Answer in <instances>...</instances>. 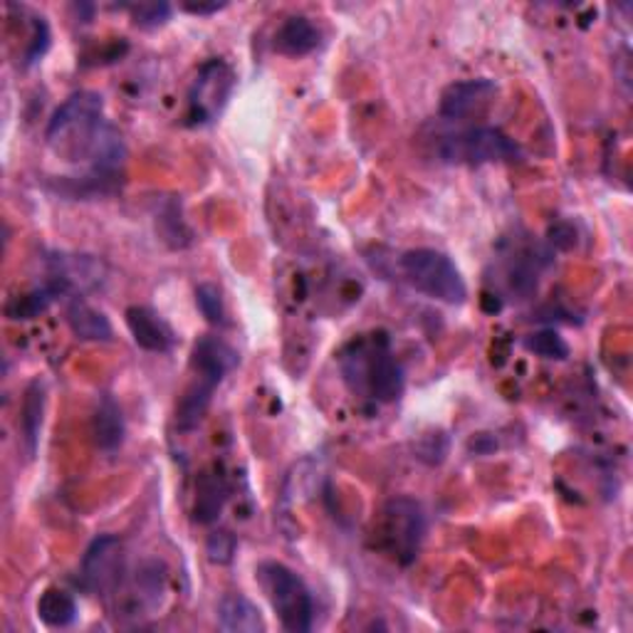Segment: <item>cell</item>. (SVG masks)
Masks as SVG:
<instances>
[{
    "mask_svg": "<svg viewBox=\"0 0 633 633\" xmlns=\"http://www.w3.org/2000/svg\"><path fill=\"white\" fill-rule=\"evenodd\" d=\"M50 27H47L45 18H33V35H31V43H27V50H25V65H35L41 63L47 47H50Z\"/></svg>",
    "mask_w": 633,
    "mask_h": 633,
    "instance_id": "4316f807",
    "label": "cell"
},
{
    "mask_svg": "<svg viewBox=\"0 0 633 633\" xmlns=\"http://www.w3.org/2000/svg\"><path fill=\"white\" fill-rule=\"evenodd\" d=\"M228 483L218 471L203 473L196 485V502H193V520L199 524H213L218 518L223 508L228 502Z\"/></svg>",
    "mask_w": 633,
    "mask_h": 633,
    "instance_id": "2e32d148",
    "label": "cell"
},
{
    "mask_svg": "<svg viewBox=\"0 0 633 633\" xmlns=\"http://www.w3.org/2000/svg\"><path fill=\"white\" fill-rule=\"evenodd\" d=\"M156 230H159L161 240L173 250H183L193 242V233L181 216V201L177 199L161 203L159 216H156Z\"/></svg>",
    "mask_w": 633,
    "mask_h": 633,
    "instance_id": "44dd1931",
    "label": "cell"
},
{
    "mask_svg": "<svg viewBox=\"0 0 633 633\" xmlns=\"http://www.w3.org/2000/svg\"><path fill=\"white\" fill-rule=\"evenodd\" d=\"M258 579L265 597L275 609L282 629L290 633H307L315 621V599L305 579L280 562H262Z\"/></svg>",
    "mask_w": 633,
    "mask_h": 633,
    "instance_id": "3957f363",
    "label": "cell"
},
{
    "mask_svg": "<svg viewBox=\"0 0 633 633\" xmlns=\"http://www.w3.org/2000/svg\"><path fill=\"white\" fill-rule=\"evenodd\" d=\"M92 436H94L97 448L104 453H114L122 448L124 436H126V423H124L122 406L116 404L112 396H102L100 404H97L94 416H92Z\"/></svg>",
    "mask_w": 633,
    "mask_h": 633,
    "instance_id": "5bb4252c",
    "label": "cell"
},
{
    "mask_svg": "<svg viewBox=\"0 0 633 633\" xmlns=\"http://www.w3.org/2000/svg\"><path fill=\"white\" fill-rule=\"evenodd\" d=\"M228 3H183L181 11H186L191 15H213L226 11Z\"/></svg>",
    "mask_w": 633,
    "mask_h": 633,
    "instance_id": "f1b7e54d",
    "label": "cell"
},
{
    "mask_svg": "<svg viewBox=\"0 0 633 633\" xmlns=\"http://www.w3.org/2000/svg\"><path fill=\"white\" fill-rule=\"evenodd\" d=\"M43 414H45V384L41 382V378H35V382H31V386L25 388L21 421H18L27 457H35L37 445H41Z\"/></svg>",
    "mask_w": 633,
    "mask_h": 633,
    "instance_id": "ac0fdd59",
    "label": "cell"
},
{
    "mask_svg": "<svg viewBox=\"0 0 633 633\" xmlns=\"http://www.w3.org/2000/svg\"><path fill=\"white\" fill-rule=\"evenodd\" d=\"M236 550L238 540L236 534H230L228 530L213 532L206 542V554L213 564H230L233 557H236Z\"/></svg>",
    "mask_w": 633,
    "mask_h": 633,
    "instance_id": "484cf974",
    "label": "cell"
},
{
    "mask_svg": "<svg viewBox=\"0 0 633 633\" xmlns=\"http://www.w3.org/2000/svg\"><path fill=\"white\" fill-rule=\"evenodd\" d=\"M438 156L455 167H483L495 161H515L520 156V146L495 126H473V129L443 136Z\"/></svg>",
    "mask_w": 633,
    "mask_h": 633,
    "instance_id": "5b68a950",
    "label": "cell"
},
{
    "mask_svg": "<svg viewBox=\"0 0 633 633\" xmlns=\"http://www.w3.org/2000/svg\"><path fill=\"white\" fill-rule=\"evenodd\" d=\"M126 327H129V335L136 344L146 352L154 354H167L177 344V337H173V329L169 327L167 319H163L159 312H154L151 307L134 305L126 309Z\"/></svg>",
    "mask_w": 633,
    "mask_h": 633,
    "instance_id": "30bf717a",
    "label": "cell"
},
{
    "mask_svg": "<svg viewBox=\"0 0 633 633\" xmlns=\"http://www.w3.org/2000/svg\"><path fill=\"white\" fill-rule=\"evenodd\" d=\"M104 126L102 94L82 90L67 97V102L53 114L45 139L47 146L67 161H90Z\"/></svg>",
    "mask_w": 633,
    "mask_h": 633,
    "instance_id": "7a4b0ae2",
    "label": "cell"
},
{
    "mask_svg": "<svg viewBox=\"0 0 633 633\" xmlns=\"http://www.w3.org/2000/svg\"><path fill=\"white\" fill-rule=\"evenodd\" d=\"M402 272L408 285L426 297L445 302V305H463L467 299V285L461 270L441 250L416 248L404 252Z\"/></svg>",
    "mask_w": 633,
    "mask_h": 633,
    "instance_id": "277c9868",
    "label": "cell"
},
{
    "mask_svg": "<svg viewBox=\"0 0 633 633\" xmlns=\"http://www.w3.org/2000/svg\"><path fill=\"white\" fill-rule=\"evenodd\" d=\"M498 87H495L493 80L488 77H478V80H463V82H453L445 87V92L441 97V116L448 122H457L465 120L475 112H481L485 104H488Z\"/></svg>",
    "mask_w": 633,
    "mask_h": 633,
    "instance_id": "9c48e42d",
    "label": "cell"
},
{
    "mask_svg": "<svg viewBox=\"0 0 633 633\" xmlns=\"http://www.w3.org/2000/svg\"><path fill=\"white\" fill-rule=\"evenodd\" d=\"M67 325H70L72 335L82 342H112L114 329L112 323L106 319L102 309L92 307L90 302L82 297H72L70 305L65 309Z\"/></svg>",
    "mask_w": 633,
    "mask_h": 633,
    "instance_id": "4fadbf2b",
    "label": "cell"
},
{
    "mask_svg": "<svg viewBox=\"0 0 633 633\" xmlns=\"http://www.w3.org/2000/svg\"><path fill=\"white\" fill-rule=\"evenodd\" d=\"M136 599L144 607H159L163 594H167V567L161 562H146L144 567L136 572Z\"/></svg>",
    "mask_w": 633,
    "mask_h": 633,
    "instance_id": "7402d4cb",
    "label": "cell"
},
{
    "mask_svg": "<svg viewBox=\"0 0 633 633\" xmlns=\"http://www.w3.org/2000/svg\"><path fill=\"white\" fill-rule=\"evenodd\" d=\"M216 388H218V384L206 382V378L196 376V382L186 388V394L181 396V402L177 406V428L179 431L189 433V431H193V428H199V423L203 421V418H206V411L213 402V394H216Z\"/></svg>",
    "mask_w": 633,
    "mask_h": 633,
    "instance_id": "d6986e66",
    "label": "cell"
},
{
    "mask_svg": "<svg viewBox=\"0 0 633 633\" xmlns=\"http://www.w3.org/2000/svg\"><path fill=\"white\" fill-rule=\"evenodd\" d=\"M129 13L134 18V25L144 27V31H154L169 23L173 8L169 3H139L129 5Z\"/></svg>",
    "mask_w": 633,
    "mask_h": 633,
    "instance_id": "d4e9b609",
    "label": "cell"
},
{
    "mask_svg": "<svg viewBox=\"0 0 633 633\" xmlns=\"http://www.w3.org/2000/svg\"><path fill=\"white\" fill-rule=\"evenodd\" d=\"M319 43H323L319 27L305 15H292L278 27L272 47H275V53L285 57H305L315 53Z\"/></svg>",
    "mask_w": 633,
    "mask_h": 633,
    "instance_id": "7c38bea8",
    "label": "cell"
},
{
    "mask_svg": "<svg viewBox=\"0 0 633 633\" xmlns=\"http://www.w3.org/2000/svg\"><path fill=\"white\" fill-rule=\"evenodd\" d=\"M233 90H236V72L226 60L213 57L203 63L189 90V124L203 126L216 122L228 106Z\"/></svg>",
    "mask_w": 633,
    "mask_h": 633,
    "instance_id": "52a82bcc",
    "label": "cell"
},
{
    "mask_svg": "<svg viewBox=\"0 0 633 633\" xmlns=\"http://www.w3.org/2000/svg\"><path fill=\"white\" fill-rule=\"evenodd\" d=\"M339 366L354 394H366L382 404L398 402L404 394V369L394 357L386 335L354 339L339 357Z\"/></svg>",
    "mask_w": 633,
    "mask_h": 633,
    "instance_id": "6da1fadb",
    "label": "cell"
},
{
    "mask_svg": "<svg viewBox=\"0 0 633 633\" xmlns=\"http://www.w3.org/2000/svg\"><path fill=\"white\" fill-rule=\"evenodd\" d=\"M67 290L60 280L47 278L43 287L25 292V295H18L5 305V317L13 319V323H27V319L41 317L43 312L53 305L57 297L67 295Z\"/></svg>",
    "mask_w": 633,
    "mask_h": 633,
    "instance_id": "e0dca14e",
    "label": "cell"
},
{
    "mask_svg": "<svg viewBox=\"0 0 633 633\" xmlns=\"http://www.w3.org/2000/svg\"><path fill=\"white\" fill-rule=\"evenodd\" d=\"M384 544L392 557L408 567L414 564L426 538V510L414 498H394L384 508Z\"/></svg>",
    "mask_w": 633,
    "mask_h": 633,
    "instance_id": "8992f818",
    "label": "cell"
},
{
    "mask_svg": "<svg viewBox=\"0 0 633 633\" xmlns=\"http://www.w3.org/2000/svg\"><path fill=\"white\" fill-rule=\"evenodd\" d=\"M550 242L557 250H572L574 242H577V230L569 223H557V226L550 228Z\"/></svg>",
    "mask_w": 633,
    "mask_h": 633,
    "instance_id": "83f0119b",
    "label": "cell"
},
{
    "mask_svg": "<svg viewBox=\"0 0 633 633\" xmlns=\"http://www.w3.org/2000/svg\"><path fill=\"white\" fill-rule=\"evenodd\" d=\"M218 623L228 633H262L265 619L260 609L242 594H226L218 603Z\"/></svg>",
    "mask_w": 633,
    "mask_h": 633,
    "instance_id": "9a60e30c",
    "label": "cell"
},
{
    "mask_svg": "<svg viewBox=\"0 0 633 633\" xmlns=\"http://www.w3.org/2000/svg\"><path fill=\"white\" fill-rule=\"evenodd\" d=\"M124 574V544L114 534H100L87 547L80 567L82 589L90 594H110L120 587Z\"/></svg>",
    "mask_w": 633,
    "mask_h": 633,
    "instance_id": "ba28073f",
    "label": "cell"
},
{
    "mask_svg": "<svg viewBox=\"0 0 633 633\" xmlns=\"http://www.w3.org/2000/svg\"><path fill=\"white\" fill-rule=\"evenodd\" d=\"M191 366L199 378H206V382L221 386L223 378L238 366V352L228 342H223L221 337L206 335L193 344Z\"/></svg>",
    "mask_w": 633,
    "mask_h": 633,
    "instance_id": "8fae6325",
    "label": "cell"
},
{
    "mask_svg": "<svg viewBox=\"0 0 633 633\" xmlns=\"http://www.w3.org/2000/svg\"><path fill=\"white\" fill-rule=\"evenodd\" d=\"M37 619L50 629H67L77 619V601L70 591L50 587L37 599Z\"/></svg>",
    "mask_w": 633,
    "mask_h": 633,
    "instance_id": "ffe728a7",
    "label": "cell"
},
{
    "mask_svg": "<svg viewBox=\"0 0 633 633\" xmlns=\"http://www.w3.org/2000/svg\"><path fill=\"white\" fill-rule=\"evenodd\" d=\"M196 305L201 309V315L206 317L208 325L223 327L226 325V305H223V295L218 285L213 282H201L196 287Z\"/></svg>",
    "mask_w": 633,
    "mask_h": 633,
    "instance_id": "603a6c76",
    "label": "cell"
},
{
    "mask_svg": "<svg viewBox=\"0 0 633 633\" xmlns=\"http://www.w3.org/2000/svg\"><path fill=\"white\" fill-rule=\"evenodd\" d=\"M528 349L542 359H557V362L569 357V344L564 342V339L554 332V329H542V332H534L528 339Z\"/></svg>",
    "mask_w": 633,
    "mask_h": 633,
    "instance_id": "cb8c5ba5",
    "label": "cell"
}]
</instances>
